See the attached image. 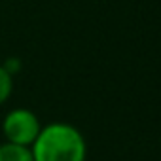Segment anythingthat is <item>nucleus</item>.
Listing matches in <instances>:
<instances>
[{
  "mask_svg": "<svg viewBox=\"0 0 161 161\" xmlns=\"http://www.w3.org/2000/svg\"><path fill=\"white\" fill-rule=\"evenodd\" d=\"M42 129L40 118L31 108H14L2 119V135L6 142L32 146Z\"/></svg>",
  "mask_w": 161,
  "mask_h": 161,
  "instance_id": "2",
  "label": "nucleus"
},
{
  "mask_svg": "<svg viewBox=\"0 0 161 161\" xmlns=\"http://www.w3.org/2000/svg\"><path fill=\"white\" fill-rule=\"evenodd\" d=\"M0 161H34L31 146H21L14 142L0 144Z\"/></svg>",
  "mask_w": 161,
  "mask_h": 161,
  "instance_id": "3",
  "label": "nucleus"
},
{
  "mask_svg": "<svg viewBox=\"0 0 161 161\" xmlns=\"http://www.w3.org/2000/svg\"><path fill=\"white\" fill-rule=\"evenodd\" d=\"M34 161H86V138L74 125L53 121L42 125L31 146Z\"/></svg>",
  "mask_w": 161,
  "mask_h": 161,
  "instance_id": "1",
  "label": "nucleus"
},
{
  "mask_svg": "<svg viewBox=\"0 0 161 161\" xmlns=\"http://www.w3.org/2000/svg\"><path fill=\"white\" fill-rule=\"evenodd\" d=\"M12 93H14V74L4 64H0V106L8 103Z\"/></svg>",
  "mask_w": 161,
  "mask_h": 161,
  "instance_id": "4",
  "label": "nucleus"
}]
</instances>
